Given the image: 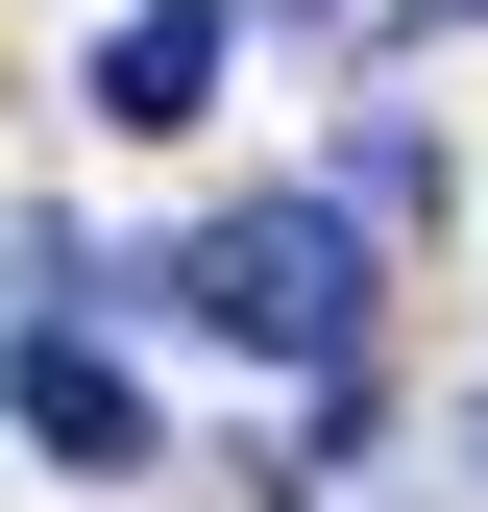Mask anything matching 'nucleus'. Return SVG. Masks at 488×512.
Listing matches in <instances>:
<instances>
[{"instance_id": "obj_1", "label": "nucleus", "mask_w": 488, "mask_h": 512, "mask_svg": "<svg viewBox=\"0 0 488 512\" xmlns=\"http://www.w3.org/2000/svg\"><path fill=\"white\" fill-rule=\"evenodd\" d=\"M147 293H196L220 342H269V366H342V342H366V244H342L318 196H244V220H196Z\"/></svg>"}, {"instance_id": "obj_2", "label": "nucleus", "mask_w": 488, "mask_h": 512, "mask_svg": "<svg viewBox=\"0 0 488 512\" xmlns=\"http://www.w3.org/2000/svg\"><path fill=\"white\" fill-rule=\"evenodd\" d=\"M0 391H25V439H49L74 488H98V464H147V391H122V366L74 342V317H25V366H0Z\"/></svg>"}, {"instance_id": "obj_3", "label": "nucleus", "mask_w": 488, "mask_h": 512, "mask_svg": "<svg viewBox=\"0 0 488 512\" xmlns=\"http://www.w3.org/2000/svg\"><path fill=\"white\" fill-rule=\"evenodd\" d=\"M220 49H244L220 0H122V49H98V122H196V98H220Z\"/></svg>"}, {"instance_id": "obj_4", "label": "nucleus", "mask_w": 488, "mask_h": 512, "mask_svg": "<svg viewBox=\"0 0 488 512\" xmlns=\"http://www.w3.org/2000/svg\"><path fill=\"white\" fill-rule=\"evenodd\" d=\"M440 25H488V0H440Z\"/></svg>"}]
</instances>
